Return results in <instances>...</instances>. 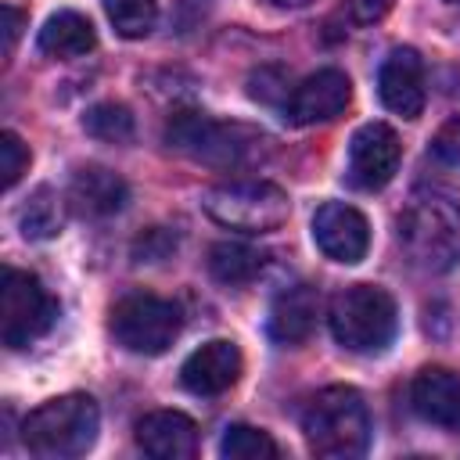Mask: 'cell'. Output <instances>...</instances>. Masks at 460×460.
<instances>
[{
  "label": "cell",
  "instance_id": "cell-1",
  "mask_svg": "<svg viewBox=\"0 0 460 460\" xmlns=\"http://www.w3.org/2000/svg\"><path fill=\"white\" fill-rule=\"evenodd\" d=\"M165 144L201 165H212V169H241V165H252L255 158H262V151H266V137L259 129L241 126V122H219L194 108L169 115Z\"/></svg>",
  "mask_w": 460,
  "mask_h": 460
},
{
  "label": "cell",
  "instance_id": "cell-2",
  "mask_svg": "<svg viewBox=\"0 0 460 460\" xmlns=\"http://www.w3.org/2000/svg\"><path fill=\"white\" fill-rule=\"evenodd\" d=\"M302 435L316 456L327 460L363 456L370 446V413L363 395L349 385L320 388L302 410Z\"/></svg>",
  "mask_w": 460,
  "mask_h": 460
},
{
  "label": "cell",
  "instance_id": "cell-3",
  "mask_svg": "<svg viewBox=\"0 0 460 460\" xmlns=\"http://www.w3.org/2000/svg\"><path fill=\"white\" fill-rule=\"evenodd\" d=\"M399 244L424 273H446L460 262V205L438 190H420L399 216Z\"/></svg>",
  "mask_w": 460,
  "mask_h": 460
},
{
  "label": "cell",
  "instance_id": "cell-4",
  "mask_svg": "<svg viewBox=\"0 0 460 460\" xmlns=\"http://www.w3.org/2000/svg\"><path fill=\"white\" fill-rule=\"evenodd\" d=\"M97 428H101L97 402L83 392H68V395L47 399L25 417L22 442L32 456L68 460V456H83L93 446Z\"/></svg>",
  "mask_w": 460,
  "mask_h": 460
},
{
  "label": "cell",
  "instance_id": "cell-5",
  "mask_svg": "<svg viewBox=\"0 0 460 460\" xmlns=\"http://www.w3.org/2000/svg\"><path fill=\"white\" fill-rule=\"evenodd\" d=\"M327 323L341 349L363 356L385 352L399 327L395 298L377 284H349L331 298Z\"/></svg>",
  "mask_w": 460,
  "mask_h": 460
},
{
  "label": "cell",
  "instance_id": "cell-6",
  "mask_svg": "<svg viewBox=\"0 0 460 460\" xmlns=\"http://www.w3.org/2000/svg\"><path fill=\"white\" fill-rule=\"evenodd\" d=\"M205 212L237 234H270L288 223L291 201L288 194L270 180H230L216 183L201 198Z\"/></svg>",
  "mask_w": 460,
  "mask_h": 460
},
{
  "label": "cell",
  "instance_id": "cell-7",
  "mask_svg": "<svg viewBox=\"0 0 460 460\" xmlns=\"http://www.w3.org/2000/svg\"><path fill=\"white\" fill-rule=\"evenodd\" d=\"M115 341L137 356H162L176 338H180V309L169 298L158 295H126L111 305V320H108Z\"/></svg>",
  "mask_w": 460,
  "mask_h": 460
},
{
  "label": "cell",
  "instance_id": "cell-8",
  "mask_svg": "<svg viewBox=\"0 0 460 460\" xmlns=\"http://www.w3.org/2000/svg\"><path fill=\"white\" fill-rule=\"evenodd\" d=\"M58 302L25 270H4L0 280V338L7 349H25L50 331Z\"/></svg>",
  "mask_w": 460,
  "mask_h": 460
},
{
  "label": "cell",
  "instance_id": "cell-9",
  "mask_svg": "<svg viewBox=\"0 0 460 460\" xmlns=\"http://www.w3.org/2000/svg\"><path fill=\"white\" fill-rule=\"evenodd\" d=\"M402 162L399 133L388 122H363L349 140V183L359 190H381L392 183Z\"/></svg>",
  "mask_w": 460,
  "mask_h": 460
},
{
  "label": "cell",
  "instance_id": "cell-10",
  "mask_svg": "<svg viewBox=\"0 0 460 460\" xmlns=\"http://www.w3.org/2000/svg\"><path fill=\"white\" fill-rule=\"evenodd\" d=\"M313 241L334 262H359L370 248V223L359 208L345 201H323L313 216Z\"/></svg>",
  "mask_w": 460,
  "mask_h": 460
},
{
  "label": "cell",
  "instance_id": "cell-11",
  "mask_svg": "<svg viewBox=\"0 0 460 460\" xmlns=\"http://www.w3.org/2000/svg\"><path fill=\"white\" fill-rule=\"evenodd\" d=\"M352 101V83L338 68H320L302 79L288 97V119L295 126H316L338 119Z\"/></svg>",
  "mask_w": 460,
  "mask_h": 460
},
{
  "label": "cell",
  "instance_id": "cell-12",
  "mask_svg": "<svg viewBox=\"0 0 460 460\" xmlns=\"http://www.w3.org/2000/svg\"><path fill=\"white\" fill-rule=\"evenodd\" d=\"M381 104L402 119H417L424 111V61L413 47H395L377 72Z\"/></svg>",
  "mask_w": 460,
  "mask_h": 460
},
{
  "label": "cell",
  "instance_id": "cell-13",
  "mask_svg": "<svg viewBox=\"0 0 460 460\" xmlns=\"http://www.w3.org/2000/svg\"><path fill=\"white\" fill-rule=\"evenodd\" d=\"M241 367H244L241 349L234 341H226V338H212V341H205L201 349H194L183 359L180 381L194 395H219V392L237 385Z\"/></svg>",
  "mask_w": 460,
  "mask_h": 460
},
{
  "label": "cell",
  "instance_id": "cell-14",
  "mask_svg": "<svg viewBox=\"0 0 460 460\" xmlns=\"http://www.w3.org/2000/svg\"><path fill=\"white\" fill-rule=\"evenodd\" d=\"M137 446L155 460H190L198 449V424L180 410H151L137 420Z\"/></svg>",
  "mask_w": 460,
  "mask_h": 460
},
{
  "label": "cell",
  "instance_id": "cell-15",
  "mask_svg": "<svg viewBox=\"0 0 460 460\" xmlns=\"http://www.w3.org/2000/svg\"><path fill=\"white\" fill-rule=\"evenodd\" d=\"M410 406L428 424L460 428V374L449 367H424L410 385Z\"/></svg>",
  "mask_w": 460,
  "mask_h": 460
},
{
  "label": "cell",
  "instance_id": "cell-16",
  "mask_svg": "<svg viewBox=\"0 0 460 460\" xmlns=\"http://www.w3.org/2000/svg\"><path fill=\"white\" fill-rule=\"evenodd\" d=\"M129 201V187L104 165H83L68 183V205L86 219H108L122 212Z\"/></svg>",
  "mask_w": 460,
  "mask_h": 460
},
{
  "label": "cell",
  "instance_id": "cell-17",
  "mask_svg": "<svg viewBox=\"0 0 460 460\" xmlns=\"http://www.w3.org/2000/svg\"><path fill=\"white\" fill-rule=\"evenodd\" d=\"M316 313H320L316 288L309 284L284 288L270 305V334L280 345H302L316 327Z\"/></svg>",
  "mask_w": 460,
  "mask_h": 460
},
{
  "label": "cell",
  "instance_id": "cell-18",
  "mask_svg": "<svg viewBox=\"0 0 460 460\" xmlns=\"http://www.w3.org/2000/svg\"><path fill=\"white\" fill-rule=\"evenodd\" d=\"M36 47L47 54V58H58V61H72V58H83L97 47V32L90 25L86 14L79 11H58L43 22L40 36H36Z\"/></svg>",
  "mask_w": 460,
  "mask_h": 460
},
{
  "label": "cell",
  "instance_id": "cell-19",
  "mask_svg": "<svg viewBox=\"0 0 460 460\" xmlns=\"http://www.w3.org/2000/svg\"><path fill=\"white\" fill-rule=\"evenodd\" d=\"M266 266V255L252 244H241V241H219L208 248V273L226 284V288H241V284H252Z\"/></svg>",
  "mask_w": 460,
  "mask_h": 460
},
{
  "label": "cell",
  "instance_id": "cell-20",
  "mask_svg": "<svg viewBox=\"0 0 460 460\" xmlns=\"http://www.w3.org/2000/svg\"><path fill=\"white\" fill-rule=\"evenodd\" d=\"M83 129H86L93 140L126 144V140H133V115H129L126 104L101 101V104H93V108L83 115Z\"/></svg>",
  "mask_w": 460,
  "mask_h": 460
},
{
  "label": "cell",
  "instance_id": "cell-21",
  "mask_svg": "<svg viewBox=\"0 0 460 460\" xmlns=\"http://www.w3.org/2000/svg\"><path fill=\"white\" fill-rule=\"evenodd\" d=\"M18 223H22V234L32 237V241H43V237H54L61 230V205L54 198L50 187H40L32 190V198L22 205L18 212Z\"/></svg>",
  "mask_w": 460,
  "mask_h": 460
},
{
  "label": "cell",
  "instance_id": "cell-22",
  "mask_svg": "<svg viewBox=\"0 0 460 460\" xmlns=\"http://www.w3.org/2000/svg\"><path fill=\"white\" fill-rule=\"evenodd\" d=\"M219 453L226 460H273L280 449L277 442L262 431V428H252V424H230L219 438Z\"/></svg>",
  "mask_w": 460,
  "mask_h": 460
},
{
  "label": "cell",
  "instance_id": "cell-23",
  "mask_svg": "<svg viewBox=\"0 0 460 460\" xmlns=\"http://www.w3.org/2000/svg\"><path fill=\"white\" fill-rule=\"evenodd\" d=\"M104 14H108V22L115 25L119 36L140 40L155 29L158 4L155 0H104Z\"/></svg>",
  "mask_w": 460,
  "mask_h": 460
},
{
  "label": "cell",
  "instance_id": "cell-24",
  "mask_svg": "<svg viewBox=\"0 0 460 460\" xmlns=\"http://www.w3.org/2000/svg\"><path fill=\"white\" fill-rule=\"evenodd\" d=\"M25 169H29V147L22 144L18 133L4 129L0 133V183H4V190H11Z\"/></svg>",
  "mask_w": 460,
  "mask_h": 460
},
{
  "label": "cell",
  "instance_id": "cell-25",
  "mask_svg": "<svg viewBox=\"0 0 460 460\" xmlns=\"http://www.w3.org/2000/svg\"><path fill=\"white\" fill-rule=\"evenodd\" d=\"M172 248H176V234L165 230V226H151L137 237L133 255H137V262H162V259L172 255Z\"/></svg>",
  "mask_w": 460,
  "mask_h": 460
},
{
  "label": "cell",
  "instance_id": "cell-26",
  "mask_svg": "<svg viewBox=\"0 0 460 460\" xmlns=\"http://www.w3.org/2000/svg\"><path fill=\"white\" fill-rule=\"evenodd\" d=\"M431 155H435V162L460 169V115H453V119L442 122V129L431 140Z\"/></svg>",
  "mask_w": 460,
  "mask_h": 460
},
{
  "label": "cell",
  "instance_id": "cell-27",
  "mask_svg": "<svg viewBox=\"0 0 460 460\" xmlns=\"http://www.w3.org/2000/svg\"><path fill=\"white\" fill-rule=\"evenodd\" d=\"M0 14H4V58H11V50H14L18 36H22L25 14H22L14 4H4V7H0Z\"/></svg>",
  "mask_w": 460,
  "mask_h": 460
},
{
  "label": "cell",
  "instance_id": "cell-28",
  "mask_svg": "<svg viewBox=\"0 0 460 460\" xmlns=\"http://www.w3.org/2000/svg\"><path fill=\"white\" fill-rule=\"evenodd\" d=\"M392 4H395V0H349V14L367 25V22L385 18V14L392 11Z\"/></svg>",
  "mask_w": 460,
  "mask_h": 460
},
{
  "label": "cell",
  "instance_id": "cell-29",
  "mask_svg": "<svg viewBox=\"0 0 460 460\" xmlns=\"http://www.w3.org/2000/svg\"><path fill=\"white\" fill-rule=\"evenodd\" d=\"M270 7H305V4H313V0H266Z\"/></svg>",
  "mask_w": 460,
  "mask_h": 460
},
{
  "label": "cell",
  "instance_id": "cell-30",
  "mask_svg": "<svg viewBox=\"0 0 460 460\" xmlns=\"http://www.w3.org/2000/svg\"><path fill=\"white\" fill-rule=\"evenodd\" d=\"M449 4H460V0H449Z\"/></svg>",
  "mask_w": 460,
  "mask_h": 460
}]
</instances>
